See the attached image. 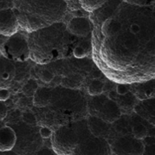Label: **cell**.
<instances>
[{"mask_svg": "<svg viewBox=\"0 0 155 155\" xmlns=\"http://www.w3.org/2000/svg\"><path fill=\"white\" fill-rule=\"evenodd\" d=\"M123 0H106L89 13V17L93 26L102 28L105 22L113 15Z\"/></svg>", "mask_w": 155, "mask_h": 155, "instance_id": "9", "label": "cell"}, {"mask_svg": "<svg viewBox=\"0 0 155 155\" xmlns=\"http://www.w3.org/2000/svg\"><path fill=\"white\" fill-rule=\"evenodd\" d=\"M0 49L1 54L13 62H24L30 58L27 36L18 31L8 37Z\"/></svg>", "mask_w": 155, "mask_h": 155, "instance_id": "3", "label": "cell"}, {"mask_svg": "<svg viewBox=\"0 0 155 155\" xmlns=\"http://www.w3.org/2000/svg\"><path fill=\"white\" fill-rule=\"evenodd\" d=\"M105 84L98 79H94L87 86L86 92L91 96L105 94Z\"/></svg>", "mask_w": 155, "mask_h": 155, "instance_id": "19", "label": "cell"}, {"mask_svg": "<svg viewBox=\"0 0 155 155\" xmlns=\"http://www.w3.org/2000/svg\"><path fill=\"white\" fill-rule=\"evenodd\" d=\"M89 13L84 10L69 11L64 21L69 32L77 37L87 35L93 26Z\"/></svg>", "mask_w": 155, "mask_h": 155, "instance_id": "8", "label": "cell"}, {"mask_svg": "<svg viewBox=\"0 0 155 155\" xmlns=\"http://www.w3.org/2000/svg\"><path fill=\"white\" fill-rule=\"evenodd\" d=\"M51 139L52 149L55 154H74L78 139L70 123L54 131Z\"/></svg>", "mask_w": 155, "mask_h": 155, "instance_id": "4", "label": "cell"}, {"mask_svg": "<svg viewBox=\"0 0 155 155\" xmlns=\"http://www.w3.org/2000/svg\"><path fill=\"white\" fill-rule=\"evenodd\" d=\"M132 135L142 140L148 135H155V125L134 111L129 114Z\"/></svg>", "mask_w": 155, "mask_h": 155, "instance_id": "10", "label": "cell"}, {"mask_svg": "<svg viewBox=\"0 0 155 155\" xmlns=\"http://www.w3.org/2000/svg\"><path fill=\"white\" fill-rule=\"evenodd\" d=\"M7 110L1 101L0 102V120H2L5 116Z\"/></svg>", "mask_w": 155, "mask_h": 155, "instance_id": "29", "label": "cell"}, {"mask_svg": "<svg viewBox=\"0 0 155 155\" xmlns=\"http://www.w3.org/2000/svg\"><path fill=\"white\" fill-rule=\"evenodd\" d=\"M142 140L144 146L143 154H154L155 150V135H148Z\"/></svg>", "mask_w": 155, "mask_h": 155, "instance_id": "20", "label": "cell"}, {"mask_svg": "<svg viewBox=\"0 0 155 155\" xmlns=\"http://www.w3.org/2000/svg\"><path fill=\"white\" fill-rule=\"evenodd\" d=\"M52 87L39 86L32 97L33 105L41 107L50 105L51 102Z\"/></svg>", "mask_w": 155, "mask_h": 155, "instance_id": "17", "label": "cell"}, {"mask_svg": "<svg viewBox=\"0 0 155 155\" xmlns=\"http://www.w3.org/2000/svg\"><path fill=\"white\" fill-rule=\"evenodd\" d=\"M134 111L155 125V97L139 100Z\"/></svg>", "mask_w": 155, "mask_h": 155, "instance_id": "15", "label": "cell"}, {"mask_svg": "<svg viewBox=\"0 0 155 155\" xmlns=\"http://www.w3.org/2000/svg\"><path fill=\"white\" fill-rule=\"evenodd\" d=\"M16 68L14 62L1 54L0 56V90L7 89L16 75Z\"/></svg>", "mask_w": 155, "mask_h": 155, "instance_id": "14", "label": "cell"}, {"mask_svg": "<svg viewBox=\"0 0 155 155\" xmlns=\"http://www.w3.org/2000/svg\"><path fill=\"white\" fill-rule=\"evenodd\" d=\"M18 20L13 11L10 8L0 11V35L9 37L18 31Z\"/></svg>", "mask_w": 155, "mask_h": 155, "instance_id": "12", "label": "cell"}, {"mask_svg": "<svg viewBox=\"0 0 155 155\" xmlns=\"http://www.w3.org/2000/svg\"><path fill=\"white\" fill-rule=\"evenodd\" d=\"M5 124L2 122V120H0V128H1L2 126H4Z\"/></svg>", "mask_w": 155, "mask_h": 155, "instance_id": "31", "label": "cell"}, {"mask_svg": "<svg viewBox=\"0 0 155 155\" xmlns=\"http://www.w3.org/2000/svg\"><path fill=\"white\" fill-rule=\"evenodd\" d=\"M112 154L140 155L143 154L142 140L131 135L117 136L107 141Z\"/></svg>", "mask_w": 155, "mask_h": 155, "instance_id": "6", "label": "cell"}, {"mask_svg": "<svg viewBox=\"0 0 155 155\" xmlns=\"http://www.w3.org/2000/svg\"><path fill=\"white\" fill-rule=\"evenodd\" d=\"M74 154L109 155L112 153L106 139L97 137L91 132L78 141Z\"/></svg>", "mask_w": 155, "mask_h": 155, "instance_id": "7", "label": "cell"}, {"mask_svg": "<svg viewBox=\"0 0 155 155\" xmlns=\"http://www.w3.org/2000/svg\"><path fill=\"white\" fill-rule=\"evenodd\" d=\"M101 74L98 71H95L93 73V76L94 79H98L100 76Z\"/></svg>", "mask_w": 155, "mask_h": 155, "instance_id": "30", "label": "cell"}, {"mask_svg": "<svg viewBox=\"0 0 155 155\" xmlns=\"http://www.w3.org/2000/svg\"><path fill=\"white\" fill-rule=\"evenodd\" d=\"M39 78L44 84H50L54 79L55 74L53 70L49 68H42L39 71Z\"/></svg>", "mask_w": 155, "mask_h": 155, "instance_id": "22", "label": "cell"}, {"mask_svg": "<svg viewBox=\"0 0 155 155\" xmlns=\"http://www.w3.org/2000/svg\"><path fill=\"white\" fill-rule=\"evenodd\" d=\"M9 95L7 89L0 90V101H5L8 98Z\"/></svg>", "mask_w": 155, "mask_h": 155, "instance_id": "28", "label": "cell"}, {"mask_svg": "<svg viewBox=\"0 0 155 155\" xmlns=\"http://www.w3.org/2000/svg\"><path fill=\"white\" fill-rule=\"evenodd\" d=\"M82 8L90 12L98 7L106 0H78Z\"/></svg>", "mask_w": 155, "mask_h": 155, "instance_id": "21", "label": "cell"}, {"mask_svg": "<svg viewBox=\"0 0 155 155\" xmlns=\"http://www.w3.org/2000/svg\"><path fill=\"white\" fill-rule=\"evenodd\" d=\"M88 128L94 135L107 141L114 136L111 123L96 116L88 114L87 117Z\"/></svg>", "mask_w": 155, "mask_h": 155, "instance_id": "11", "label": "cell"}, {"mask_svg": "<svg viewBox=\"0 0 155 155\" xmlns=\"http://www.w3.org/2000/svg\"><path fill=\"white\" fill-rule=\"evenodd\" d=\"M111 126L114 134V137L117 136L132 135L129 114H122L119 118L111 123Z\"/></svg>", "mask_w": 155, "mask_h": 155, "instance_id": "18", "label": "cell"}, {"mask_svg": "<svg viewBox=\"0 0 155 155\" xmlns=\"http://www.w3.org/2000/svg\"><path fill=\"white\" fill-rule=\"evenodd\" d=\"M88 114L97 116L111 123L122 114L116 103L107 94L91 96L87 97Z\"/></svg>", "mask_w": 155, "mask_h": 155, "instance_id": "2", "label": "cell"}, {"mask_svg": "<svg viewBox=\"0 0 155 155\" xmlns=\"http://www.w3.org/2000/svg\"><path fill=\"white\" fill-rule=\"evenodd\" d=\"M1 54H1V52H0V56Z\"/></svg>", "mask_w": 155, "mask_h": 155, "instance_id": "32", "label": "cell"}, {"mask_svg": "<svg viewBox=\"0 0 155 155\" xmlns=\"http://www.w3.org/2000/svg\"><path fill=\"white\" fill-rule=\"evenodd\" d=\"M117 93L119 94H124L130 91L129 87L125 84H117L115 88Z\"/></svg>", "mask_w": 155, "mask_h": 155, "instance_id": "27", "label": "cell"}, {"mask_svg": "<svg viewBox=\"0 0 155 155\" xmlns=\"http://www.w3.org/2000/svg\"><path fill=\"white\" fill-rule=\"evenodd\" d=\"M16 133L11 127L5 125L0 128V152L10 151L16 143Z\"/></svg>", "mask_w": 155, "mask_h": 155, "instance_id": "16", "label": "cell"}, {"mask_svg": "<svg viewBox=\"0 0 155 155\" xmlns=\"http://www.w3.org/2000/svg\"><path fill=\"white\" fill-rule=\"evenodd\" d=\"M111 99L114 101L120 108L122 114H130L134 111V108L139 100L135 95L130 91L124 94H117L115 89L107 94Z\"/></svg>", "mask_w": 155, "mask_h": 155, "instance_id": "13", "label": "cell"}, {"mask_svg": "<svg viewBox=\"0 0 155 155\" xmlns=\"http://www.w3.org/2000/svg\"><path fill=\"white\" fill-rule=\"evenodd\" d=\"M53 131L52 129L48 127L43 126H39V134L43 139L51 138L52 135Z\"/></svg>", "mask_w": 155, "mask_h": 155, "instance_id": "26", "label": "cell"}, {"mask_svg": "<svg viewBox=\"0 0 155 155\" xmlns=\"http://www.w3.org/2000/svg\"><path fill=\"white\" fill-rule=\"evenodd\" d=\"M74 57L77 59H81L84 58L86 55V52L84 47L82 45L79 44L76 45L72 50Z\"/></svg>", "mask_w": 155, "mask_h": 155, "instance_id": "23", "label": "cell"}, {"mask_svg": "<svg viewBox=\"0 0 155 155\" xmlns=\"http://www.w3.org/2000/svg\"><path fill=\"white\" fill-rule=\"evenodd\" d=\"M32 111L36 117L38 125L48 127L53 131L71 122L68 115L50 104L41 107L33 106Z\"/></svg>", "mask_w": 155, "mask_h": 155, "instance_id": "5", "label": "cell"}, {"mask_svg": "<svg viewBox=\"0 0 155 155\" xmlns=\"http://www.w3.org/2000/svg\"><path fill=\"white\" fill-rule=\"evenodd\" d=\"M123 1L129 4L139 6L155 4V0H123Z\"/></svg>", "mask_w": 155, "mask_h": 155, "instance_id": "25", "label": "cell"}, {"mask_svg": "<svg viewBox=\"0 0 155 155\" xmlns=\"http://www.w3.org/2000/svg\"><path fill=\"white\" fill-rule=\"evenodd\" d=\"M88 95L81 89L59 85L52 87L50 104L68 115L72 122L86 118L88 116Z\"/></svg>", "mask_w": 155, "mask_h": 155, "instance_id": "1", "label": "cell"}, {"mask_svg": "<svg viewBox=\"0 0 155 155\" xmlns=\"http://www.w3.org/2000/svg\"><path fill=\"white\" fill-rule=\"evenodd\" d=\"M63 0L65 2L70 11L77 12L84 10L80 5L78 0Z\"/></svg>", "mask_w": 155, "mask_h": 155, "instance_id": "24", "label": "cell"}]
</instances>
